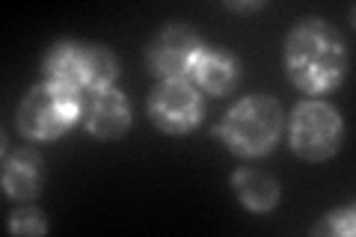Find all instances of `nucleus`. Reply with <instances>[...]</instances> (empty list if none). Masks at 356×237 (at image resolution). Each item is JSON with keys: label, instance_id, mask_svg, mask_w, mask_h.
Here are the masks:
<instances>
[{"label": "nucleus", "instance_id": "12", "mask_svg": "<svg viewBox=\"0 0 356 237\" xmlns=\"http://www.w3.org/2000/svg\"><path fill=\"white\" fill-rule=\"evenodd\" d=\"M353 231H356L353 208H336L312 225V234L315 237H353Z\"/></svg>", "mask_w": 356, "mask_h": 237}, {"label": "nucleus", "instance_id": "5", "mask_svg": "<svg viewBox=\"0 0 356 237\" xmlns=\"http://www.w3.org/2000/svg\"><path fill=\"white\" fill-rule=\"evenodd\" d=\"M344 125L339 110L321 98H306L291 110L288 119V145L309 163L330 161L341 149Z\"/></svg>", "mask_w": 356, "mask_h": 237}, {"label": "nucleus", "instance_id": "8", "mask_svg": "<svg viewBox=\"0 0 356 237\" xmlns=\"http://www.w3.org/2000/svg\"><path fill=\"white\" fill-rule=\"evenodd\" d=\"M86 131L98 140H119L131 128V104L116 86H104L95 92L83 95V113H81Z\"/></svg>", "mask_w": 356, "mask_h": 237}, {"label": "nucleus", "instance_id": "6", "mask_svg": "<svg viewBox=\"0 0 356 237\" xmlns=\"http://www.w3.org/2000/svg\"><path fill=\"white\" fill-rule=\"evenodd\" d=\"M149 119L154 128H161L170 137H184L202 122V95L199 89L187 81V77H172V81H161L149 92Z\"/></svg>", "mask_w": 356, "mask_h": 237}, {"label": "nucleus", "instance_id": "11", "mask_svg": "<svg viewBox=\"0 0 356 237\" xmlns=\"http://www.w3.org/2000/svg\"><path fill=\"white\" fill-rule=\"evenodd\" d=\"M232 190L243 208L250 213H270L276 205H280V181L273 175L261 172V169H238L232 175Z\"/></svg>", "mask_w": 356, "mask_h": 237}, {"label": "nucleus", "instance_id": "10", "mask_svg": "<svg viewBox=\"0 0 356 237\" xmlns=\"http://www.w3.org/2000/svg\"><path fill=\"white\" fill-rule=\"evenodd\" d=\"M44 187L42 157L33 149H13L3 154V193L9 199L30 202Z\"/></svg>", "mask_w": 356, "mask_h": 237}, {"label": "nucleus", "instance_id": "13", "mask_svg": "<svg viewBox=\"0 0 356 237\" xmlns=\"http://www.w3.org/2000/svg\"><path fill=\"white\" fill-rule=\"evenodd\" d=\"M9 231L13 234H21V237H36V234H44L48 231V222H44L42 211L36 208H24V211H15L9 217Z\"/></svg>", "mask_w": 356, "mask_h": 237}, {"label": "nucleus", "instance_id": "9", "mask_svg": "<svg viewBox=\"0 0 356 237\" xmlns=\"http://www.w3.org/2000/svg\"><path fill=\"white\" fill-rule=\"evenodd\" d=\"M187 81L196 89H202L205 95H229L235 92V86L241 81V63L235 60V54L202 44L191 63Z\"/></svg>", "mask_w": 356, "mask_h": 237}, {"label": "nucleus", "instance_id": "7", "mask_svg": "<svg viewBox=\"0 0 356 237\" xmlns=\"http://www.w3.org/2000/svg\"><path fill=\"white\" fill-rule=\"evenodd\" d=\"M199 48H202V39L187 24H181V21H172V24H166L149 44V69H152V74H158L161 81L187 77Z\"/></svg>", "mask_w": 356, "mask_h": 237}, {"label": "nucleus", "instance_id": "3", "mask_svg": "<svg viewBox=\"0 0 356 237\" xmlns=\"http://www.w3.org/2000/svg\"><path fill=\"white\" fill-rule=\"evenodd\" d=\"M282 125H285V119H282L280 101L255 92V95L241 98L226 113L217 133L226 142V149L235 152L238 157H264L276 149Z\"/></svg>", "mask_w": 356, "mask_h": 237}, {"label": "nucleus", "instance_id": "2", "mask_svg": "<svg viewBox=\"0 0 356 237\" xmlns=\"http://www.w3.org/2000/svg\"><path fill=\"white\" fill-rule=\"evenodd\" d=\"M44 81L74 89L77 95H89L95 89L113 86L119 77V60L113 51L95 42H74L65 39L51 44V51L42 60Z\"/></svg>", "mask_w": 356, "mask_h": 237}, {"label": "nucleus", "instance_id": "14", "mask_svg": "<svg viewBox=\"0 0 356 237\" xmlns=\"http://www.w3.org/2000/svg\"><path fill=\"white\" fill-rule=\"evenodd\" d=\"M229 9H261L264 3H226Z\"/></svg>", "mask_w": 356, "mask_h": 237}, {"label": "nucleus", "instance_id": "1", "mask_svg": "<svg viewBox=\"0 0 356 237\" xmlns=\"http://www.w3.org/2000/svg\"><path fill=\"white\" fill-rule=\"evenodd\" d=\"M282 63L288 81L303 95H327L348 74V48L330 21L303 18L288 30Z\"/></svg>", "mask_w": 356, "mask_h": 237}, {"label": "nucleus", "instance_id": "4", "mask_svg": "<svg viewBox=\"0 0 356 237\" xmlns=\"http://www.w3.org/2000/svg\"><path fill=\"white\" fill-rule=\"evenodd\" d=\"M81 113H83V101L74 89L42 81L33 89H27V95L21 98L15 125L24 140L51 142V140H60L81 119Z\"/></svg>", "mask_w": 356, "mask_h": 237}]
</instances>
